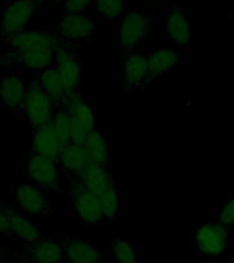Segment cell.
I'll return each instance as SVG.
<instances>
[{
  "mask_svg": "<svg viewBox=\"0 0 234 263\" xmlns=\"http://www.w3.org/2000/svg\"><path fill=\"white\" fill-rule=\"evenodd\" d=\"M59 241L65 250L66 260L69 263H104L103 251L86 238L62 234Z\"/></svg>",
  "mask_w": 234,
  "mask_h": 263,
  "instance_id": "obj_15",
  "label": "cell"
},
{
  "mask_svg": "<svg viewBox=\"0 0 234 263\" xmlns=\"http://www.w3.org/2000/svg\"><path fill=\"white\" fill-rule=\"evenodd\" d=\"M63 148L65 145L49 122L32 129V152L59 162Z\"/></svg>",
  "mask_w": 234,
  "mask_h": 263,
  "instance_id": "obj_19",
  "label": "cell"
},
{
  "mask_svg": "<svg viewBox=\"0 0 234 263\" xmlns=\"http://www.w3.org/2000/svg\"><path fill=\"white\" fill-rule=\"evenodd\" d=\"M63 41L55 34L48 32H37V30H25L18 33L11 40L8 41L6 48L15 53H22L32 51L37 48H45V47H52L59 48Z\"/></svg>",
  "mask_w": 234,
  "mask_h": 263,
  "instance_id": "obj_18",
  "label": "cell"
},
{
  "mask_svg": "<svg viewBox=\"0 0 234 263\" xmlns=\"http://www.w3.org/2000/svg\"><path fill=\"white\" fill-rule=\"evenodd\" d=\"M29 81L11 70L0 73V104L7 112L20 117L28 96Z\"/></svg>",
  "mask_w": 234,
  "mask_h": 263,
  "instance_id": "obj_10",
  "label": "cell"
},
{
  "mask_svg": "<svg viewBox=\"0 0 234 263\" xmlns=\"http://www.w3.org/2000/svg\"><path fill=\"white\" fill-rule=\"evenodd\" d=\"M164 44L176 47L181 52L190 48V20L186 8L178 4H167L163 16Z\"/></svg>",
  "mask_w": 234,
  "mask_h": 263,
  "instance_id": "obj_7",
  "label": "cell"
},
{
  "mask_svg": "<svg viewBox=\"0 0 234 263\" xmlns=\"http://www.w3.org/2000/svg\"><path fill=\"white\" fill-rule=\"evenodd\" d=\"M55 110H56L55 103L43 90L38 81L37 80L29 81L28 96L18 118H22L30 129H34L49 122Z\"/></svg>",
  "mask_w": 234,
  "mask_h": 263,
  "instance_id": "obj_8",
  "label": "cell"
},
{
  "mask_svg": "<svg viewBox=\"0 0 234 263\" xmlns=\"http://www.w3.org/2000/svg\"><path fill=\"white\" fill-rule=\"evenodd\" d=\"M67 193H69L70 200L73 203V207L77 213L80 222H82L84 225L93 226V228H99L103 225L104 218H103L99 197L89 192L78 177H70L69 178Z\"/></svg>",
  "mask_w": 234,
  "mask_h": 263,
  "instance_id": "obj_6",
  "label": "cell"
},
{
  "mask_svg": "<svg viewBox=\"0 0 234 263\" xmlns=\"http://www.w3.org/2000/svg\"><path fill=\"white\" fill-rule=\"evenodd\" d=\"M37 10V0H15L8 3L0 11V47H7L12 37L29 30Z\"/></svg>",
  "mask_w": 234,
  "mask_h": 263,
  "instance_id": "obj_4",
  "label": "cell"
},
{
  "mask_svg": "<svg viewBox=\"0 0 234 263\" xmlns=\"http://www.w3.org/2000/svg\"><path fill=\"white\" fill-rule=\"evenodd\" d=\"M0 207L7 217L8 228H10L12 238H18L26 244H33L37 240H40V228L29 218L25 217L24 213H21L20 210L4 201H0Z\"/></svg>",
  "mask_w": 234,
  "mask_h": 263,
  "instance_id": "obj_17",
  "label": "cell"
},
{
  "mask_svg": "<svg viewBox=\"0 0 234 263\" xmlns=\"http://www.w3.org/2000/svg\"><path fill=\"white\" fill-rule=\"evenodd\" d=\"M93 21L84 14H66L53 25V30L62 41L80 48L93 34Z\"/></svg>",
  "mask_w": 234,
  "mask_h": 263,
  "instance_id": "obj_12",
  "label": "cell"
},
{
  "mask_svg": "<svg viewBox=\"0 0 234 263\" xmlns=\"http://www.w3.org/2000/svg\"><path fill=\"white\" fill-rule=\"evenodd\" d=\"M213 219L222 225L227 226L230 229L234 228V193L227 195L222 204L218 207L217 214L213 215Z\"/></svg>",
  "mask_w": 234,
  "mask_h": 263,
  "instance_id": "obj_29",
  "label": "cell"
},
{
  "mask_svg": "<svg viewBox=\"0 0 234 263\" xmlns=\"http://www.w3.org/2000/svg\"><path fill=\"white\" fill-rule=\"evenodd\" d=\"M44 2H51V3H61V4H65L66 0H44Z\"/></svg>",
  "mask_w": 234,
  "mask_h": 263,
  "instance_id": "obj_33",
  "label": "cell"
},
{
  "mask_svg": "<svg viewBox=\"0 0 234 263\" xmlns=\"http://www.w3.org/2000/svg\"><path fill=\"white\" fill-rule=\"evenodd\" d=\"M37 81L45 93L48 95L49 99L55 103L56 108L65 107L66 102H67V95H66L65 85H63V81H62L55 65L44 70L43 73L37 74Z\"/></svg>",
  "mask_w": 234,
  "mask_h": 263,
  "instance_id": "obj_23",
  "label": "cell"
},
{
  "mask_svg": "<svg viewBox=\"0 0 234 263\" xmlns=\"http://www.w3.org/2000/svg\"><path fill=\"white\" fill-rule=\"evenodd\" d=\"M56 51L57 48H52V47L32 49V51L22 53H15L7 49L0 57V66L3 69L8 70L12 66L22 65L26 69L34 71L37 76V74L43 73L44 70L49 69V67H52L55 65Z\"/></svg>",
  "mask_w": 234,
  "mask_h": 263,
  "instance_id": "obj_11",
  "label": "cell"
},
{
  "mask_svg": "<svg viewBox=\"0 0 234 263\" xmlns=\"http://www.w3.org/2000/svg\"><path fill=\"white\" fill-rule=\"evenodd\" d=\"M52 125L53 130L57 135L63 145L70 144V129H71V118H70L69 112L66 111L65 107H57L55 112H53L52 118L49 121Z\"/></svg>",
  "mask_w": 234,
  "mask_h": 263,
  "instance_id": "obj_28",
  "label": "cell"
},
{
  "mask_svg": "<svg viewBox=\"0 0 234 263\" xmlns=\"http://www.w3.org/2000/svg\"><path fill=\"white\" fill-rule=\"evenodd\" d=\"M90 164L84 144H67L63 148L59 166L65 177H78Z\"/></svg>",
  "mask_w": 234,
  "mask_h": 263,
  "instance_id": "obj_21",
  "label": "cell"
},
{
  "mask_svg": "<svg viewBox=\"0 0 234 263\" xmlns=\"http://www.w3.org/2000/svg\"><path fill=\"white\" fill-rule=\"evenodd\" d=\"M231 230L222 225L213 218L200 222L192 233V246L200 255H207L212 259L225 256L230 242Z\"/></svg>",
  "mask_w": 234,
  "mask_h": 263,
  "instance_id": "obj_2",
  "label": "cell"
},
{
  "mask_svg": "<svg viewBox=\"0 0 234 263\" xmlns=\"http://www.w3.org/2000/svg\"><path fill=\"white\" fill-rule=\"evenodd\" d=\"M90 3L92 0H66L63 6L69 11V14H82L88 10Z\"/></svg>",
  "mask_w": 234,
  "mask_h": 263,
  "instance_id": "obj_30",
  "label": "cell"
},
{
  "mask_svg": "<svg viewBox=\"0 0 234 263\" xmlns=\"http://www.w3.org/2000/svg\"><path fill=\"white\" fill-rule=\"evenodd\" d=\"M55 67L61 76L65 85L67 99L75 95L82 93V76H84V63L78 52V47L67 43H62L56 51Z\"/></svg>",
  "mask_w": 234,
  "mask_h": 263,
  "instance_id": "obj_5",
  "label": "cell"
},
{
  "mask_svg": "<svg viewBox=\"0 0 234 263\" xmlns=\"http://www.w3.org/2000/svg\"><path fill=\"white\" fill-rule=\"evenodd\" d=\"M156 22V15L143 8H129L123 15L121 28H119V45L121 53L137 51L151 36L152 29Z\"/></svg>",
  "mask_w": 234,
  "mask_h": 263,
  "instance_id": "obj_1",
  "label": "cell"
},
{
  "mask_svg": "<svg viewBox=\"0 0 234 263\" xmlns=\"http://www.w3.org/2000/svg\"><path fill=\"white\" fill-rule=\"evenodd\" d=\"M222 263H234V255H231L229 258L222 259Z\"/></svg>",
  "mask_w": 234,
  "mask_h": 263,
  "instance_id": "obj_32",
  "label": "cell"
},
{
  "mask_svg": "<svg viewBox=\"0 0 234 263\" xmlns=\"http://www.w3.org/2000/svg\"><path fill=\"white\" fill-rule=\"evenodd\" d=\"M233 255H234V252H233Z\"/></svg>",
  "mask_w": 234,
  "mask_h": 263,
  "instance_id": "obj_37",
  "label": "cell"
},
{
  "mask_svg": "<svg viewBox=\"0 0 234 263\" xmlns=\"http://www.w3.org/2000/svg\"><path fill=\"white\" fill-rule=\"evenodd\" d=\"M204 263H222V260L221 259H211V260H207Z\"/></svg>",
  "mask_w": 234,
  "mask_h": 263,
  "instance_id": "obj_34",
  "label": "cell"
},
{
  "mask_svg": "<svg viewBox=\"0 0 234 263\" xmlns=\"http://www.w3.org/2000/svg\"><path fill=\"white\" fill-rule=\"evenodd\" d=\"M145 2H148L149 4H153L156 2V0H145Z\"/></svg>",
  "mask_w": 234,
  "mask_h": 263,
  "instance_id": "obj_35",
  "label": "cell"
},
{
  "mask_svg": "<svg viewBox=\"0 0 234 263\" xmlns=\"http://www.w3.org/2000/svg\"><path fill=\"white\" fill-rule=\"evenodd\" d=\"M0 236H4V237H11V232H10V228H8V221L6 214L0 207Z\"/></svg>",
  "mask_w": 234,
  "mask_h": 263,
  "instance_id": "obj_31",
  "label": "cell"
},
{
  "mask_svg": "<svg viewBox=\"0 0 234 263\" xmlns=\"http://www.w3.org/2000/svg\"><path fill=\"white\" fill-rule=\"evenodd\" d=\"M0 263H7V262H3V260H0Z\"/></svg>",
  "mask_w": 234,
  "mask_h": 263,
  "instance_id": "obj_36",
  "label": "cell"
},
{
  "mask_svg": "<svg viewBox=\"0 0 234 263\" xmlns=\"http://www.w3.org/2000/svg\"><path fill=\"white\" fill-rule=\"evenodd\" d=\"M86 155L89 159L90 164H100L104 167L111 168V148L110 141L102 129H93L89 132L84 141Z\"/></svg>",
  "mask_w": 234,
  "mask_h": 263,
  "instance_id": "obj_20",
  "label": "cell"
},
{
  "mask_svg": "<svg viewBox=\"0 0 234 263\" xmlns=\"http://www.w3.org/2000/svg\"><path fill=\"white\" fill-rule=\"evenodd\" d=\"M93 7L99 15L108 21L122 20L129 10L126 0H93Z\"/></svg>",
  "mask_w": 234,
  "mask_h": 263,
  "instance_id": "obj_26",
  "label": "cell"
},
{
  "mask_svg": "<svg viewBox=\"0 0 234 263\" xmlns=\"http://www.w3.org/2000/svg\"><path fill=\"white\" fill-rule=\"evenodd\" d=\"M78 178L81 180L84 186L96 196H100L115 181L111 176V168L100 166V164H89L78 176Z\"/></svg>",
  "mask_w": 234,
  "mask_h": 263,
  "instance_id": "obj_22",
  "label": "cell"
},
{
  "mask_svg": "<svg viewBox=\"0 0 234 263\" xmlns=\"http://www.w3.org/2000/svg\"><path fill=\"white\" fill-rule=\"evenodd\" d=\"M25 176L30 182L44 186V188L59 192L61 191V180L65 178L59 162L41 156L34 152H29L25 163Z\"/></svg>",
  "mask_w": 234,
  "mask_h": 263,
  "instance_id": "obj_9",
  "label": "cell"
},
{
  "mask_svg": "<svg viewBox=\"0 0 234 263\" xmlns=\"http://www.w3.org/2000/svg\"><path fill=\"white\" fill-rule=\"evenodd\" d=\"M16 209L21 213L37 219H45L55 215L57 205L51 199L52 191L29 181L28 184H18L12 188Z\"/></svg>",
  "mask_w": 234,
  "mask_h": 263,
  "instance_id": "obj_3",
  "label": "cell"
},
{
  "mask_svg": "<svg viewBox=\"0 0 234 263\" xmlns=\"http://www.w3.org/2000/svg\"><path fill=\"white\" fill-rule=\"evenodd\" d=\"M182 62V52L171 45L156 47L151 53H148V74L145 88L153 85L155 82L172 73L180 67Z\"/></svg>",
  "mask_w": 234,
  "mask_h": 263,
  "instance_id": "obj_13",
  "label": "cell"
},
{
  "mask_svg": "<svg viewBox=\"0 0 234 263\" xmlns=\"http://www.w3.org/2000/svg\"><path fill=\"white\" fill-rule=\"evenodd\" d=\"M112 256L118 263H139V250L125 237H116L111 242Z\"/></svg>",
  "mask_w": 234,
  "mask_h": 263,
  "instance_id": "obj_27",
  "label": "cell"
},
{
  "mask_svg": "<svg viewBox=\"0 0 234 263\" xmlns=\"http://www.w3.org/2000/svg\"><path fill=\"white\" fill-rule=\"evenodd\" d=\"M148 74V55L137 51L122 57V92L130 95L145 89Z\"/></svg>",
  "mask_w": 234,
  "mask_h": 263,
  "instance_id": "obj_14",
  "label": "cell"
},
{
  "mask_svg": "<svg viewBox=\"0 0 234 263\" xmlns=\"http://www.w3.org/2000/svg\"><path fill=\"white\" fill-rule=\"evenodd\" d=\"M18 258L24 263H63L66 260L61 241L53 238H40L28 244Z\"/></svg>",
  "mask_w": 234,
  "mask_h": 263,
  "instance_id": "obj_16",
  "label": "cell"
},
{
  "mask_svg": "<svg viewBox=\"0 0 234 263\" xmlns=\"http://www.w3.org/2000/svg\"><path fill=\"white\" fill-rule=\"evenodd\" d=\"M65 108L69 112L70 118L73 119L75 123H78L80 126L84 127L85 130L92 132L93 129H96L93 110L82 93H78L73 98L67 99Z\"/></svg>",
  "mask_w": 234,
  "mask_h": 263,
  "instance_id": "obj_24",
  "label": "cell"
},
{
  "mask_svg": "<svg viewBox=\"0 0 234 263\" xmlns=\"http://www.w3.org/2000/svg\"><path fill=\"white\" fill-rule=\"evenodd\" d=\"M98 197L100 201V207H102L104 222L115 223L121 217V193H119L118 181H114Z\"/></svg>",
  "mask_w": 234,
  "mask_h": 263,
  "instance_id": "obj_25",
  "label": "cell"
}]
</instances>
